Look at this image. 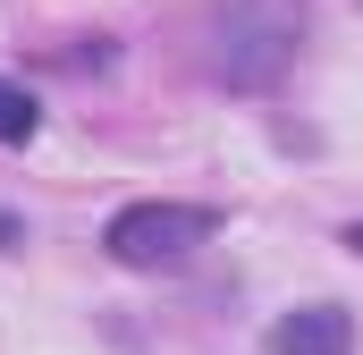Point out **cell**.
I'll return each mask as SVG.
<instances>
[{
    "mask_svg": "<svg viewBox=\"0 0 363 355\" xmlns=\"http://www.w3.org/2000/svg\"><path fill=\"white\" fill-rule=\"evenodd\" d=\"M211 229H220V212H203V203H127L101 229V246L127 271H178L194 246H211Z\"/></svg>",
    "mask_w": 363,
    "mask_h": 355,
    "instance_id": "obj_1",
    "label": "cell"
},
{
    "mask_svg": "<svg viewBox=\"0 0 363 355\" xmlns=\"http://www.w3.org/2000/svg\"><path fill=\"white\" fill-rule=\"evenodd\" d=\"M287 51H296V9L287 0L228 9V26H220V77L228 85H271L279 68H287Z\"/></svg>",
    "mask_w": 363,
    "mask_h": 355,
    "instance_id": "obj_2",
    "label": "cell"
},
{
    "mask_svg": "<svg viewBox=\"0 0 363 355\" xmlns=\"http://www.w3.org/2000/svg\"><path fill=\"white\" fill-rule=\"evenodd\" d=\"M347 347H355L347 305H296L271 322V355H347Z\"/></svg>",
    "mask_w": 363,
    "mask_h": 355,
    "instance_id": "obj_3",
    "label": "cell"
},
{
    "mask_svg": "<svg viewBox=\"0 0 363 355\" xmlns=\"http://www.w3.org/2000/svg\"><path fill=\"white\" fill-rule=\"evenodd\" d=\"M34 127H43V110H34V93L0 77V144H34Z\"/></svg>",
    "mask_w": 363,
    "mask_h": 355,
    "instance_id": "obj_4",
    "label": "cell"
},
{
    "mask_svg": "<svg viewBox=\"0 0 363 355\" xmlns=\"http://www.w3.org/2000/svg\"><path fill=\"white\" fill-rule=\"evenodd\" d=\"M347 246H355V254H363V220H355V229H347Z\"/></svg>",
    "mask_w": 363,
    "mask_h": 355,
    "instance_id": "obj_5",
    "label": "cell"
}]
</instances>
